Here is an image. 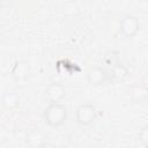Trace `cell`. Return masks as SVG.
Wrapping results in <instances>:
<instances>
[{"mask_svg": "<svg viewBox=\"0 0 148 148\" xmlns=\"http://www.w3.org/2000/svg\"><path fill=\"white\" fill-rule=\"evenodd\" d=\"M44 121L51 127H59L67 119V109L61 103H50L43 112Z\"/></svg>", "mask_w": 148, "mask_h": 148, "instance_id": "obj_1", "label": "cell"}, {"mask_svg": "<svg viewBox=\"0 0 148 148\" xmlns=\"http://www.w3.org/2000/svg\"><path fill=\"white\" fill-rule=\"evenodd\" d=\"M96 108L90 103H82L77 106L75 111V119L76 123L82 126L91 125L96 119Z\"/></svg>", "mask_w": 148, "mask_h": 148, "instance_id": "obj_2", "label": "cell"}, {"mask_svg": "<svg viewBox=\"0 0 148 148\" xmlns=\"http://www.w3.org/2000/svg\"><path fill=\"white\" fill-rule=\"evenodd\" d=\"M119 29L120 32L127 37V38H133L140 30V22L139 18L134 15H125L119 23Z\"/></svg>", "mask_w": 148, "mask_h": 148, "instance_id": "obj_3", "label": "cell"}, {"mask_svg": "<svg viewBox=\"0 0 148 148\" xmlns=\"http://www.w3.org/2000/svg\"><path fill=\"white\" fill-rule=\"evenodd\" d=\"M87 80L92 86H102L112 81L111 74L101 66H92L87 73Z\"/></svg>", "mask_w": 148, "mask_h": 148, "instance_id": "obj_4", "label": "cell"}, {"mask_svg": "<svg viewBox=\"0 0 148 148\" xmlns=\"http://www.w3.org/2000/svg\"><path fill=\"white\" fill-rule=\"evenodd\" d=\"M10 75L16 82H24L30 75V65L25 60H17L10 71Z\"/></svg>", "mask_w": 148, "mask_h": 148, "instance_id": "obj_5", "label": "cell"}, {"mask_svg": "<svg viewBox=\"0 0 148 148\" xmlns=\"http://www.w3.org/2000/svg\"><path fill=\"white\" fill-rule=\"evenodd\" d=\"M45 96L50 101V103H58L66 96L65 86L59 82L50 83L45 89Z\"/></svg>", "mask_w": 148, "mask_h": 148, "instance_id": "obj_6", "label": "cell"}, {"mask_svg": "<svg viewBox=\"0 0 148 148\" xmlns=\"http://www.w3.org/2000/svg\"><path fill=\"white\" fill-rule=\"evenodd\" d=\"M25 143L31 148H42L47 143L46 135L38 128L30 130L25 136Z\"/></svg>", "mask_w": 148, "mask_h": 148, "instance_id": "obj_7", "label": "cell"}, {"mask_svg": "<svg viewBox=\"0 0 148 148\" xmlns=\"http://www.w3.org/2000/svg\"><path fill=\"white\" fill-rule=\"evenodd\" d=\"M128 74L130 73H128L127 67L123 64H119V62H117L112 67V71H111L112 81H124L125 79H127Z\"/></svg>", "mask_w": 148, "mask_h": 148, "instance_id": "obj_8", "label": "cell"}, {"mask_svg": "<svg viewBox=\"0 0 148 148\" xmlns=\"http://www.w3.org/2000/svg\"><path fill=\"white\" fill-rule=\"evenodd\" d=\"M20 103V97L15 91H7L2 96V105L8 110L15 109Z\"/></svg>", "mask_w": 148, "mask_h": 148, "instance_id": "obj_9", "label": "cell"}, {"mask_svg": "<svg viewBox=\"0 0 148 148\" xmlns=\"http://www.w3.org/2000/svg\"><path fill=\"white\" fill-rule=\"evenodd\" d=\"M131 97L134 102H142L148 97V89L143 86L135 84L131 88Z\"/></svg>", "mask_w": 148, "mask_h": 148, "instance_id": "obj_10", "label": "cell"}, {"mask_svg": "<svg viewBox=\"0 0 148 148\" xmlns=\"http://www.w3.org/2000/svg\"><path fill=\"white\" fill-rule=\"evenodd\" d=\"M138 138H139L140 143H141L143 147H147V148H148V124L143 125V126L140 128Z\"/></svg>", "mask_w": 148, "mask_h": 148, "instance_id": "obj_11", "label": "cell"}]
</instances>
